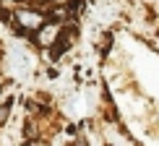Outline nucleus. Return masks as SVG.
<instances>
[{"label": "nucleus", "instance_id": "1", "mask_svg": "<svg viewBox=\"0 0 159 146\" xmlns=\"http://www.w3.org/2000/svg\"><path fill=\"white\" fill-rule=\"evenodd\" d=\"M11 18H13V24H16V29L21 31V34H29V37H34L37 31L47 24V16H44L42 11H37V8H18Z\"/></svg>", "mask_w": 159, "mask_h": 146}, {"label": "nucleus", "instance_id": "2", "mask_svg": "<svg viewBox=\"0 0 159 146\" xmlns=\"http://www.w3.org/2000/svg\"><path fill=\"white\" fill-rule=\"evenodd\" d=\"M60 34H63V24H60V21H50V18H47V24H44L42 29L34 34V42H37L42 50H50L52 44L57 42V37H60Z\"/></svg>", "mask_w": 159, "mask_h": 146}, {"label": "nucleus", "instance_id": "3", "mask_svg": "<svg viewBox=\"0 0 159 146\" xmlns=\"http://www.w3.org/2000/svg\"><path fill=\"white\" fill-rule=\"evenodd\" d=\"M8 112H11V102H5V104H0V125L5 123V117H8Z\"/></svg>", "mask_w": 159, "mask_h": 146}]
</instances>
